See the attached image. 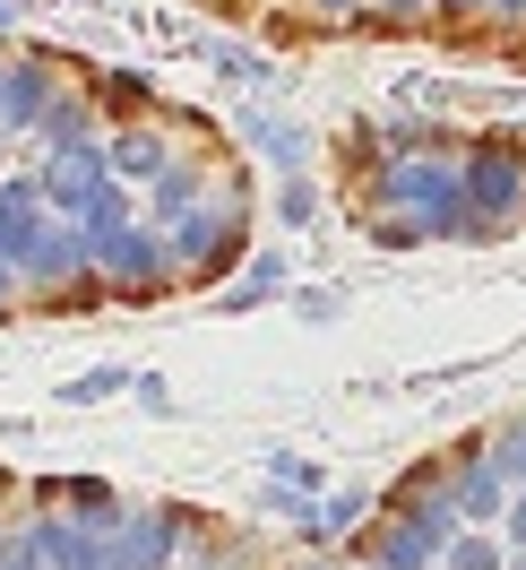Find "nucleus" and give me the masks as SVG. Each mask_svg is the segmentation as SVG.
<instances>
[{
  "label": "nucleus",
  "instance_id": "nucleus-1",
  "mask_svg": "<svg viewBox=\"0 0 526 570\" xmlns=\"http://www.w3.org/2000/svg\"><path fill=\"white\" fill-rule=\"evenodd\" d=\"M190 544V510H121V528H105V570H173Z\"/></svg>",
  "mask_w": 526,
  "mask_h": 570
},
{
  "label": "nucleus",
  "instance_id": "nucleus-2",
  "mask_svg": "<svg viewBox=\"0 0 526 570\" xmlns=\"http://www.w3.org/2000/svg\"><path fill=\"white\" fill-rule=\"evenodd\" d=\"M440 466H449V510H457V528H500L509 484H500V466H492L484 441H457Z\"/></svg>",
  "mask_w": 526,
  "mask_h": 570
},
{
  "label": "nucleus",
  "instance_id": "nucleus-3",
  "mask_svg": "<svg viewBox=\"0 0 526 570\" xmlns=\"http://www.w3.org/2000/svg\"><path fill=\"white\" fill-rule=\"evenodd\" d=\"M52 510H78L87 528H121V493H112L105 475H61V484H36Z\"/></svg>",
  "mask_w": 526,
  "mask_h": 570
},
{
  "label": "nucleus",
  "instance_id": "nucleus-4",
  "mask_svg": "<svg viewBox=\"0 0 526 570\" xmlns=\"http://www.w3.org/2000/svg\"><path fill=\"white\" fill-rule=\"evenodd\" d=\"M285 285H294V277H285V250H250L242 277L225 285V312H259V303H277Z\"/></svg>",
  "mask_w": 526,
  "mask_h": 570
},
{
  "label": "nucleus",
  "instance_id": "nucleus-5",
  "mask_svg": "<svg viewBox=\"0 0 526 570\" xmlns=\"http://www.w3.org/2000/svg\"><path fill=\"white\" fill-rule=\"evenodd\" d=\"M363 510H371V493H363V484H337V493L319 501V519L302 528V544H337V535H354V528H363Z\"/></svg>",
  "mask_w": 526,
  "mask_h": 570
},
{
  "label": "nucleus",
  "instance_id": "nucleus-6",
  "mask_svg": "<svg viewBox=\"0 0 526 570\" xmlns=\"http://www.w3.org/2000/svg\"><path fill=\"white\" fill-rule=\"evenodd\" d=\"M440 570H509V544H500V528H457Z\"/></svg>",
  "mask_w": 526,
  "mask_h": 570
},
{
  "label": "nucleus",
  "instance_id": "nucleus-7",
  "mask_svg": "<svg viewBox=\"0 0 526 570\" xmlns=\"http://www.w3.org/2000/svg\"><path fill=\"white\" fill-rule=\"evenodd\" d=\"M105 165H112L121 181H165V147L147 139V130H121V139L105 147Z\"/></svg>",
  "mask_w": 526,
  "mask_h": 570
},
{
  "label": "nucleus",
  "instance_id": "nucleus-8",
  "mask_svg": "<svg viewBox=\"0 0 526 570\" xmlns=\"http://www.w3.org/2000/svg\"><path fill=\"white\" fill-rule=\"evenodd\" d=\"M259 519L311 528V519H319V493H302V484H277V475H268V484H259Z\"/></svg>",
  "mask_w": 526,
  "mask_h": 570
},
{
  "label": "nucleus",
  "instance_id": "nucleus-9",
  "mask_svg": "<svg viewBox=\"0 0 526 570\" xmlns=\"http://www.w3.org/2000/svg\"><path fill=\"white\" fill-rule=\"evenodd\" d=\"M105 397H130V363H96L87 381H61V406H105Z\"/></svg>",
  "mask_w": 526,
  "mask_h": 570
},
{
  "label": "nucleus",
  "instance_id": "nucleus-10",
  "mask_svg": "<svg viewBox=\"0 0 526 570\" xmlns=\"http://www.w3.org/2000/svg\"><path fill=\"white\" fill-rule=\"evenodd\" d=\"M484 450H492V466H500V484H509V493H526V424H509L500 441H484Z\"/></svg>",
  "mask_w": 526,
  "mask_h": 570
},
{
  "label": "nucleus",
  "instance_id": "nucleus-11",
  "mask_svg": "<svg viewBox=\"0 0 526 570\" xmlns=\"http://www.w3.org/2000/svg\"><path fill=\"white\" fill-rule=\"evenodd\" d=\"M371 243L380 250H415V243H431V225H423V216H371Z\"/></svg>",
  "mask_w": 526,
  "mask_h": 570
},
{
  "label": "nucleus",
  "instance_id": "nucleus-12",
  "mask_svg": "<svg viewBox=\"0 0 526 570\" xmlns=\"http://www.w3.org/2000/svg\"><path fill=\"white\" fill-rule=\"evenodd\" d=\"M294 312H302V321H337V312H346V285H294Z\"/></svg>",
  "mask_w": 526,
  "mask_h": 570
},
{
  "label": "nucleus",
  "instance_id": "nucleus-13",
  "mask_svg": "<svg viewBox=\"0 0 526 570\" xmlns=\"http://www.w3.org/2000/svg\"><path fill=\"white\" fill-rule=\"evenodd\" d=\"M277 216H285V225H311V216H319V190H311L302 174H285V190H277Z\"/></svg>",
  "mask_w": 526,
  "mask_h": 570
},
{
  "label": "nucleus",
  "instance_id": "nucleus-14",
  "mask_svg": "<svg viewBox=\"0 0 526 570\" xmlns=\"http://www.w3.org/2000/svg\"><path fill=\"white\" fill-rule=\"evenodd\" d=\"M130 397H139L147 415H173V390H165V381H156V372H130Z\"/></svg>",
  "mask_w": 526,
  "mask_h": 570
},
{
  "label": "nucleus",
  "instance_id": "nucleus-15",
  "mask_svg": "<svg viewBox=\"0 0 526 570\" xmlns=\"http://www.w3.org/2000/svg\"><path fill=\"white\" fill-rule=\"evenodd\" d=\"M509 570H526V553H509Z\"/></svg>",
  "mask_w": 526,
  "mask_h": 570
},
{
  "label": "nucleus",
  "instance_id": "nucleus-16",
  "mask_svg": "<svg viewBox=\"0 0 526 570\" xmlns=\"http://www.w3.org/2000/svg\"><path fill=\"white\" fill-rule=\"evenodd\" d=\"M354 570H380V562H354Z\"/></svg>",
  "mask_w": 526,
  "mask_h": 570
},
{
  "label": "nucleus",
  "instance_id": "nucleus-17",
  "mask_svg": "<svg viewBox=\"0 0 526 570\" xmlns=\"http://www.w3.org/2000/svg\"><path fill=\"white\" fill-rule=\"evenodd\" d=\"M0 544H9V528H0Z\"/></svg>",
  "mask_w": 526,
  "mask_h": 570
}]
</instances>
